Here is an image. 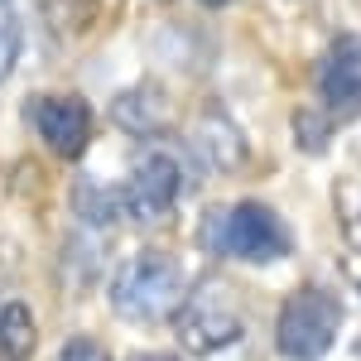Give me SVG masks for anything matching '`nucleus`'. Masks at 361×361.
<instances>
[{
  "mask_svg": "<svg viewBox=\"0 0 361 361\" xmlns=\"http://www.w3.org/2000/svg\"><path fill=\"white\" fill-rule=\"evenodd\" d=\"M173 337L188 357H212L241 337V308L222 284H197L173 313Z\"/></svg>",
  "mask_w": 361,
  "mask_h": 361,
  "instance_id": "20e7f679",
  "label": "nucleus"
},
{
  "mask_svg": "<svg viewBox=\"0 0 361 361\" xmlns=\"http://www.w3.org/2000/svg\"><path fill=\"white\" fill-rule=\"evenodd\" d=\"M29 121H34L39 140L63 159H78L87 149V140H92V106L82 97H34Z\"/></svg>",
  "mask_w": 361,
  "mask_h": 361,
  "instance_id": "0eeeda50",
  "label": "nucleus"
},
{
  "mask_svg": "<svg viewBox=\"0 0 361 361\" xmlns=\"http://www.w3.org/2000/svg\"><path fill=\"white\" fill-rule=\"evenodd\" d=\"M78 217H82L87 226H106V231H111V226L126 217L121 188H97V183H82V188H78Z\"/></svg>",
  "mask_w": 361,
  "mask_h": 361,
  "instance_id": "9b49d317",
  "label": "nucleus"
},
{
  "mask_svg": "<svg viewBox=\"0 0 361 361\" xmlns=\"http://www.w3.org/2000/svg\"><path fill=\"white\" fill-rule=\"evenodd\" d=\"M202 241L212 255H231V260H246V265H275L294 250L289 226L265 202H231L226 212H207Z\"/></svg>",
  "mask_w": 361,
  "mask_h": 361,
  "instance_id": "f03ea898",
  "label": "nucleus"
},
{
  "mask_svg": "<svg viewBox=\"0 0 361 361\" xmlns=\"http://www.w3.org/2000/svg\"><path fill=\"white\" fill-rule=\"evenodd\" d=\"M183 193H188V173L169 149H149L145 159H135L130 178L121 183V202L130 222H164Z\"/></svg>",
  "mask_w": 361,
  "mask_h": 361,
  "instance_id": "39448f33",
  "label": "nucleus"
},
{
  "mask_svg": "<svg viewBox=\"0 0 361 361\" xmlns=\"http://www.w3.org/2000/svg\"><path fill=\"white\" fill-rule=\"evenodd\" d=\"M337 328H342V299L308 284L299 294H289L284 308L275 318V347L279 357L289 361H323L337 342Z\"/></svg>",
  "mask_w": 361,
  "mask_h": 361,
  "instance_id": "7ed1b4c3",
  "label": "nucleus"
},
{
  "mask_svg": "<svg viewBox=\"0 0 361 361\" xmlns=\"http://www.w3.org/2000/svg\"><path fill=\"white\" fill-rule=\"evenodd\" d=\"M130 361H178V357H169V352H135Z\"/></svg>",
  "mask_w": 361,
  "mask_h": 361,
  "instance_id": "dca6fc26",
  "label": "nucleus"
},
{
  "mask_svg": "<svg viewBox=\"0 0 361 361\" xmlns=\"http://www.w3.org/2000/svg\"><path fill=\"white\" fill-rule=\"evenodd\" d=\"M58 361H111V357H106L102 342H92V337H73V342H63Z\"/></svg>",
  "mask_w": 361,
  "mask_h": 361,
  "instance_id": "2eb2a0df",
  "label": "nucleus"
},
{
  "mask_svg": "<svg viewBox=\"0 0 361 361\" xmlns=\"http://www.w3.org/2000/svg\"><path fill=\"white\" fill-rule=\"evenodd\" d=\"M188 299V275L169 250H135L111 275V308L126 323H164Z\"/></svg>",
  "mask_w": 361,
  "mask_h": 361,
  "instance_id": "f257e3e1",
  "label": "nucleus"
},
{
  "mask_svg": "<svg viewBox=\"0 0 361 361\" xmlns=\"http://www.w3.org/2000/svg\"><path fill=\"white\" fill-rule=\"evenodd\" d=\"M0 5H5V0H0Z\"/></svg>",
  "mask_w": 361,
  "mask_h": 361,
  "instance_id": "6ab92c4d",
  "label": "nucleus"
},
{
  "mask_svg": "<svg viewBox=\"0 0 361 361\" xmlns=\"http://www.w3.org/2000/svg\"><path fill=\"white\" fill-rule=\"evenodd\" d=\"M357 357H361V342H357Z\"/></svg>",
  "mask_w": 361,
  "mask_h": 361,
  "instance_id": "a211bd4d",
  "label": "nucleus"
},
{
  "mask_svg": "<svg viewBox=\"0 0 361 361\" xmlns=\"http://www.w3.org/2000/svg\"><path fill=\"white\" fill-rule=\"evenodd\" d=\"M318 97L333 126L361 116V34H342L318 63Z\"/></svg>",
  "mask_w": 361,
  "mask_h": 361,
  "instance_id": "423d86ee",
  "label": "nucleus"
},
{
  "mask_svg": "<svg viewBox=\"0 0 361 361\" xmlns=\"http://www.w3.org/2000/svg\"><path fill=\"white\" fill-rule=\"evenodd\" d=\"M333 207H337V226H342L347 246L361 250V173H342L333 183Z\"/></svg>",
  "mask_w": 361,
  "mask_h": 361,
  "instance_id": "f8f14e48",
  "label": "nucleus"
},
{
  "mask_svg": "<svg viewBox=\"0 0 361 361\" xmlns=\"http://www.w3.org/2000/svg\"><path fill=\"white\" fill-rule=\"evenodd\" d=\"M294 135H299V145H304L308 154H323L328 149V135H333V121H328V111H294Z\"/></svg>",
  "mask_w": 361,
  "mask_h": 361,
  "instance_id": "ddd939ff",
  "label": "nucleus"
},
{
  "mask_svg": "<svg viewBox=\"0 0 361 361\" xmlns=\"http://www.w3.org/2000/svg\"><path fill=\"white\" fill-rule=\"evenodd\" d=\"M193 149L207 159V169H222V173L246 164V135H241V130L231 126V116H222V111H207L197 121Z\"/></svg>",
  "mask_w": 361,
  "mask_h": 361,
  "instance_id": "1a4fd4ad",
  "label": "nucleus"
},
{
  "mask_svg": "<svg viewBox=\"0 0 361 361\" xmlns=\"http://www.w3.org/2000/svg\"><path fill=\"white\" fill-rule=\"evenodd\" d=\"M34 342H39V333H34V313H29V304H5L0 308V357L5 361H25L29 352H34Z\"/></svg>",
  "mask_w": 361,
  "mask_h": 361,
  "instance_id": "9d476101",
  "label": "nucleus"
},
{
  "mask_svg": "<svg viewBox=\"0 0 361 361\" xmlns=\"http://www.w3.org/2000/svg\"><path fill=\"white\" fill-rule=\"evenodd\" d=\"M111 121L121 126V130H130V135H159L169 126V102L159 87L140 82V87H126L121 97L111 102Z\"/></svg>",
  "mask_w": 361,
  "mask_h": 361,
  "instance_id": "6e6552de",
  "label": "nucleus"
},
{
  "mask_svg": "<svg viewBox=\"0 0 361 361\" xmlns=\"http://www.w3.org/2000/svg\"><path fill=\"white\" fill-rule=\"evenodd\" d=\"M202 5H226V0H202Z\"/></svg>",
  "mask_w": 361,
  "mask_h": 361,
  "instance_id": "f3484780",
  "label": "nucleus"
},
{
  "mask_svg": "<svg viewBox=\"0 0 361 361\" xmlns=\"http://www.w3.org/2000/svg\"><path fill=\"white\" fill-rule=\"evenodd\" d=\"M20 49H25V29H20V20H15L10 10H0V82L15 73Z\"/></svg>",
  "mask_w": 361,
  "mask_h": 361,
  "instance_id": "4468645a",
  "label": "nucleus"
}]
</instances>
